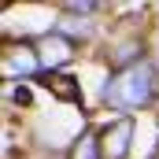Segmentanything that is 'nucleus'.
Returning <instances> with one entry per match:
<instances>
[{
  "label": "nucleus",
  "instance_id": "nucleus-1",
  "mask_svg": "<svg viewBox=\"0 0 159 159\" xmlns=\"http://www.w3.org/2000/svg\"><path fill=\"white\" fill-rule=\"evenodd\" d=\"M152 89H156L152 67L148 63H129V67H122L115 78H107V85H104V104L129 111V107L148 104L152 100Z\"/></svg>",
  "mask_w": 159,
  "mask_h": 159
},
{
  "label": "nucleus",
  "instance_id": "nucleus-2",
  "mask_svg": "<svg viewBox=\"0 0 159 159\" xmlns=\"http://www.w3.org/2000/svg\"><path fill=\"white\" fill-rule=\"evenodd\" d=\"M41 67V56L30 48V44H19L11 52H4V63H0V74L4 78H26Z\"/></svg>",
  "mask_w": 159,
  "mask_h": 159
},
{
  "label": "nucleus",
  "instance_id": "nucleus-3",
  "mask_svg": "<svg viewBox=\"0 0 159 159\" xmlns=\"http://www.w3.org/2000/svg\"><path fill=\"white\" fill-rule=\"evenodd\" d=\"M129 137H133V122L129 119H119L115 126L104 129V156L107 159H122L129 152Z\"/></svg>",
  "mask_w": 159,
  "mask_h": 159
},
{
  "label": "nucleus",
  "instance_id": "nucleus-4",
  "mask_svg": "<svg viewBox=\"0 0 159 159\" xmlns=\"http://www.w3.org/2000/svg\"><path fill=\"white\" fill-rule=\"evenodd\" d=\"M70 59V41L67 37H44L41 41V67H48V74H56V67H63Z\"/></svg>",
  "mask_w": 159,
  "mask_h": 159
},
{
  "label": "nucleus",
  "instance_id": "nucleus-5",
  "mask_svg": "<svg viewBox=\"0 0 159 159\" xmlns=\"http://www.w3.org/2000/svg\"><path fill=\"white\" fill-rule=\"evenodd\" d=\"M44 85L59 96V100H70V104H81V89H78V78L70 74H48L44 70Z\"/></svg>",
  "mask_w": 159,
  "mask_h": 159
},
{
  "label": "nucleus",
  "instance_id": "nucleus-6",
  "mask_svg": "<svg viewBox=\"0 0 159 159\" xmlns=\"http://www.w3.org/2000/svg\"><path fill=\"white\" fill-rule=\"evenodd\" d=\"M74 159H100V152H96V137H93V133H81V141L74 144Z\"/></svg>",
  "mask_w": 159,
  "mask_h": 159
},
{
  "label": "nucleus",
  "instance_id": "nucleus-7",
  "mask_svg": "<svg viewBox=\"0 0 159 159\" xmlns=\"http://www.w3.org/2000/svg\"><path fill=\"white\" fill-rule=\"evenodd\" d=\"M59 30H63V34H81V37H85L93 26H89V22H78V19H63V22H59Z\"/></svg>",
  "mask_w": 159,
  "mask_h": 159
},
{
  "label": "nucleus",
  "instance_id": "nucleus-8",
  "mask_svg": "<svg viewBox=\"0 0 159 159\" xmlns=\"http://www.w3.org/2000/svg\"><path fill=\"white\" fill-rule=\"evenodd\" d=\"M15 100L19 104H30V89H15Z\"/></svg>",
  "mask_w": 159,
  "mask_h": 159
}]
</instances>
